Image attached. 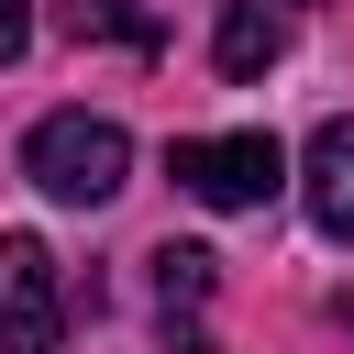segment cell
Masks as SVG:
<instances>
[{
    "instance_id": "3",
    "label": "cell",
    "mask_w": 354,
    "mask_h": 354,
    "mask_svg": "<svg viewBox=\"0 0 354 354\" xmlns=\"http://www.w3.org/2000/svg\"><path fill=\"white\" fill-rule=\"evenodd\" d=\"M66 343V277L33 232H0V354H55Z\"/></svg>"
},
{
    "instance_id": "6",
    "label": "cell",
    "mask_w": 354,
    "mask_h": 354,
    "mask_svg": "<svg viewBox=\"0 0 354 354\" xmlns=\"http://www.w3.org/2000/svg\"><path fill=\"white\" fill-rule=\"evenodd\" d=\"M210 277H221V254H199V243H155V299H166V310H199Z\"/></svg>"
},
{
    "instance_id": "4",
    "label": "cell",
    "mask_w": 354,
    "mask_h": 354,
    "mask_svg": "<svg viewBox=\"0 0 354 354\" xmlns=\"http://www.w3.org/2000/svg\"><path fill=\"white\" fill-rule=\"evenodd\" d=\"M299 199L332 243H354V122H321L310 133V166H299Z\"/></svg>"
},
{
    "instance_id": "8",
    "label": "cell",
    "mask_w": 354,
    "mask_h": 354,
    "mask_svg": "<svg viewBox=\"0 0 354 354\" xmlns=\"http://www.w3.org/2000/svg\"><path fill=\"white\" fill-rule=\"evenodd\" d=\"M22 44H33V0H0V66H11Z\"/></svg>"
},
{
    "instance_id": "9",
    "label": "cell",
    "mask_w": 354,
    "mask_h": 354,
    "mask_svg": "<svg viewBox=\"0 0 354 354\" xmlns=\"http://www.w3.org/2000/svg\"><path fill=\"white\" fill-rule=\"evenodd\" d=\"M166 354H221V343H210L199 321H177V310H166Z\"/></svg>"
},
{
    "instance_id": "1",
    "label": "cell",
    "mask_w": 354,
    "mask_h": 354,
    "mask_svg": "<svg viewBox=\"0 0 354 354\" xmlns=\"http://www.w3.org/2000/svg\"><path fill=\"white\" fill-rule=\"evenodd\" d=\"M22 177H33L44 199H66V210H100V199H122V177H133V133L100 122V111H44V122L22 133Z\"/></svg>"
},
{
    "instance_id": "7",
    "label": "cell",
    "mask_w": 354,
    "mask_h": 354,
    "mask_svg": "<svg viewBox=\"0 0 354 354\" xmlns=\"http://www.w3.org/2000/svg\"><path fill=\"white\" fill-rule=\"evenodd\" d=\"M66 11V33H111V44H155V11H133V0H55Z\"/></svg>"
},
{
    "instance_id": "5",
    "label": "cell",
    "mask_w": 354,
    "mask_h": 354,
    "mask_svg": "<svg viewBox=\"0 0 354 354\" xmlns=\"http://www.w3.org/2000/svg\"><path fill=\"white\" fill-rule=\"evenodd\" d=\"M210 55H221V77H266V66L288 55V22H277L266 0H221V33H210Z\"/></svg>"
},
{
    "instance_id": "2",
    "label": "cell",
    "mask_w": 354,
    "mask_h": 354,
    "mask_svg": "<svg viewBox=\"0 0 354 354\" xmlns=\"http://www.w3.org/2000/svg\"><path fill=\"white\" fill-rule=\"evenodd\" d=\"M177 188L210 199V210H266L288 188V155H277V133H188L177 144Z\"/></svg>"
}]
</instances>
